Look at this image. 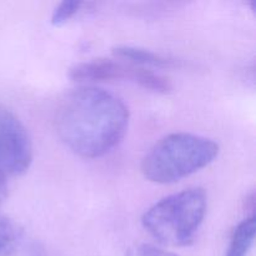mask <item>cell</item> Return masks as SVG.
Segmentation results:
<instances>
[{"label":"cell","instance_id":"obj_9","mask_svg":"<svg viewBox=\"0 0 256 256\" xmlns=\"http://www.w3.org/2000/svg\"><path fill=\"white\" fill-rule=\"evenodd\" d=\"M82 5V2H62L52 12L50 22L54 26L64 25L80 12Z\"/></svg>","mask_w":256,"mask_h":256},{"label":"cell","instance_id":"obj_6","mask_svg":"<svg viewBox=\"0 0 256 256\" xmlns=\"http://www.w3.org/2000/svg\"><path fill=\"white\" fill-rule=\"evenodd\" d=\"M112 52L119 59L125 60V62L128 60V62H130V64L142 68H172L178 65V62L174 59H170V58L158 54V52H152V50L142 49V48L138 46L122 45V46L114 48Z\"/></svg>","mask_w":256,"mask_h":256},{"label":"cell","instance_id":"obj_4","mask_svg":"<svg viewBox=\"0 0 256 256\" xmlns=\"http://www.w3.org/2000/svg\"><path fill=\"white\" fill-rule=\"evenodd\" d=\"M69 78L78 82L129 80L144 89L162 94H166L172 89V82L168 78L156 74L148 68L114 59H94L79 62L70 69Z\"/></svg>","mask_w":256,"mask_h":256},{"label":"cell","instance_id":"obj_1","mask_svg":"<svg viewBox=\"0 0 256 256\" xmlns=\"http://www.w3.org/2000/svg\"><path fill=\"white\" fill-rule=\"evenodd\" d=\"M129 109L119 96L96 86H79L64 95L55 112V129L79 156L96 159L126 134Z\"/></svg>","mask_w":256,"mask_h":256},{"label":"cell","instance_id":"obj_8","mask_svg":"<svg viewBox=\"0 0 256 256\" xmlns=\"http://www.w3.org/2000/svg\"><path fill=\"white\" fill-rule=\"evenodd\" d=\"M16 244V228L6 216L0 214V256H8L12 254Z\"/></svg>","mask_w":256,"mask_h":256},{"label":"cell","instance_id":"obj_2","mask_svg":"<svg viewBox=\"0 0 256 256\" xmlns=\"http://www.w3.org/2000/svg\"><path fill=\"white\" fill-rule=\"evenodd\" d=\"M219 145L209 138L172 132L160 139L142 162V175L155 184H174L209 166L219 155Z\"/></svg>","mask_w":256,"mask_h":256},{"label":"cell","instance_id":"obj_5","mask_svg":"<svg viewBox=\"0 0 256 256\" xmlns=\"http://www.w3.org/2000/svg\"><path fill=\"white\" fill-rule=\"evenodd\" d=\"M32 162V142L22 120L0 105V170L5 175H22Z\"/></svg>","mask_w":256,"mask_h":256},{"label":"cell","instance_id":"obj_7","mask_svg":"<svg viewBox=\"0 0 256 256\" xmlns=\"http://www.w3.org/2000/svg\"><path fill=\"white\" fill-rule=\"evenodd\" d=\"M255 239V215L245 218L239 222L230 238L225 256H248Z\"/></svg>","mask_w":256,"mask_h":256},{"label":"cell","instance_id":"obj_10","mask_svg":"<svg viewBox=\"0 0 256 256\" xmlns=\"http://www.w3.org/2000/svg\"><path fill=\"white\" fill-rule=\"evenodd\" d=\"M126 256H178L174 252L152 244H136L128 252Z\"/></svg>","mask_w":256,"mask_h":256},{"label":"cell","instance_id":"obj_3","mask_svg":"<svg viewBox=\"0 0 256 256\" xmlns=\"http://www.w3.org/2000/svg\"><path fill=\"white\" fill-rule=\"evenodd\" d=\"M208 209V195L192 188L164 198L144 212L142 224L162 245L172 248L192 244Z\"/></svg>","mask_w":256,"mask_h":256},{"label":"cell","instance_id":"obj_11","mask_svg":"<svg viewBox=\"0 0 256 256\" xmlns=\"http://www.w3.org/2000/svg\"><path fill=\"white\" fill-rule=\"evenodd\" d=\"M8 194V182H6V175L0 170V204L4 202Z\"/></svg>","mask_w":256,"mask_h":256}]
</instances>
